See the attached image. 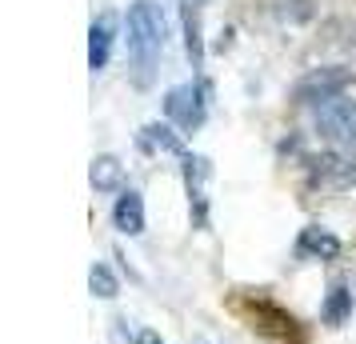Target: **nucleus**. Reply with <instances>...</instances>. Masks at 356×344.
<instances>
[{"label": "nucleus", "mask_w": 356, "mask_h": 344, "mask_svg": "<svg viewBox=\"0 0 356 344\" xmlns=\"http://www.w3.org/2000/svg\"><path fill=\"white\" fill-rule=\"evenodd\" d=\"M164 113L168 120L177 124L180 132H196L204 124V88L200 84H177V88H168V97H164Z\"/></svg>", "instance_id": "20e7f679"}, {"label": "nucleus", "mask_w": 356, "mask_h": 344, "mask_svg": "<svg viewBox=\"0 0 356 344\" xmlns=\"http://www.w3.org/2000/svg\"><path fill=\"white\" fill-rule=\"evenodd\" d=\"M140 145L156 148V152H168V156H180V161H188V152H184V145H180V136L168 129V124H148V129L140 132Z\"/></svg>", "instance_id": "9b49d317"}, {"label": "nucleus", "mask_w": 356, "mask_h": 344, "mask_svg": "<svg viewBox=\"0 0 356 344\" xmlns=\"http://www.w3.org/2000/svg\"><path fill=\"white\" fill-rule=\"evenodd\" d=\"M140 344H164V341L156 336V332H145V336H140Z\"/></svg>", "instance_id": "ddd939ff"}, {"label": "nucleus", "mask_w": 356, "mask_h": 344, "mask_svg": "<svg viewBox=\"0 0 356 344\" xmlns=\"http://www.w3.org/2000/svg\"><path fill=\"white\" fill-rule=\"evenodd\" d=\"M108 56H113V17H100L88 28V68L92 72L108 68Z\"/></svg>", "instance_id": "0eeeda50"}, {"label": "nucleus", "mask_w": 356, "mask_h": 344, "mask_svg": "<svg viewBox=\"0 0 356 344\" xmlns=\"http://www.w3.org/2000/svg\"><path fill=\"white\" fill-rule=\"evenodd\" d=\"M312 124L332 148L356 152V100L353 97H337L328 104L312 108Z\"/></svg>", "instance_id": "f03ea898"}, {"label": "nucleus", "mask_w": 356, "mask_h": 344, "mask_svg": "<svg viewBox=\"0 0 356 344\" xmlns=\"http://www.w3.org/2000/svg\"><path fill=\"white\" fill-rule=\"evenodd\" d=\"M321 316H324V325L340 328L348 316H353V293H348L344 284H332L328 296H324V304H321Z\"/></svg>", "instance_id": "9d476101"}, {"label": "nucleus", "mask_w": 356, "mask_h": 344, "mask_svg": "<svg viewBox=\"0 0 356 344\" xmlns=\"http://www.w3.org/2000/svg\"><path fill=\"white\" fill-rule=\"evenodd\" d=\"M88 288H92V296H100V300H113L116 293H120V280H116V272L108 268V264H92V272H88Z\"/></svg>", "instance_id": "f8f14e48"}, {"label": "nucleus", "mask_w": 356, "mask_h": 344, "mask_svg": "<svg viewBox=\"0 0 356 344\" xmlns=\"http://www.w3.org/2000/svg\"><path fill=\"white\" fill-rule=\"evenodd\" d=\"M88 181L97 193H116L120 181H124V164L116 161V156H97L92 168H88Z\"/></svg>", "instance_id": "1a4fd4ad"}, {"label": "nucleus", "mask_w": 356, "mask_h": 344, "mask_svg": "<svg viewBox=\"0 0 356 344\" xmlns=\"http://www.w3.org/2000/svg\"><path fill=\"white\" fill-rule=\"evenodd\" d=\"M180 20H184V49L193 68L204 65V36H200V0H180Z\"/></svg>", "instance_id": "423d86ee"}, {"label": "nucleus", "mask_w": 356, "mask_h": 344, "mask_svg": "<svg viewBox=\"0 0 356 344\" xmlns=\"http://www.w3.org/2000/svg\"><path fill=\"white\" fill-rule=\"evenodd\" d=\"M300 256H312V261H337L340 256V236H332L328 229H305L300 232Z\"/></svg>", "instance_id": "6e6552de"}, {"label": "nucleus", "mask_w": 356, "mask_h": 344, "mask_svg": "<svg viewBox=\"0 0 356 344\" xmlns=\"http://www.w3.org/2000/svg\"><path fill=\"white\" fill-rule=\"evenodd\" d=\"M353 88V72L340 65H328V68H312L305 72L296 88H292V100L296 104H305V108H316V104H328V100L344 97Z\"/></svg>", "instance_id": "7ed1b4c3"}, {"label": "nucleus", "mask_w": 356, "mask_h": 344, "mask_svg": "<svg viewBox=\"0 0 356 344\" xmlns=\"http://www.w3.org/2000/svg\"><path fill=\"white\" fill-rule=\"evenodd\" d=\"M113 224L116 232H124V236H140L145 232V200L136 188H124L113 204Z\"/></svg>", "instance_id": "39448f33"}, {"label": "nucleus", "mask_w": 356, "mask_h": 344, "mask_svg": "<svg viewBox=\"0 0 356 344\" xmlns=\"http://www.w3.org/2000/svg\"><path fill=\"white\" fill-rule=\"evenodd\" d=\"M124 33H129V56L136 72H140V84L152 76L156 60L164 56V40H168V20H164V8L156 0H136L124 17Z\"/></svg>", "instance_id": "f257e3e1"}]
</instances>
